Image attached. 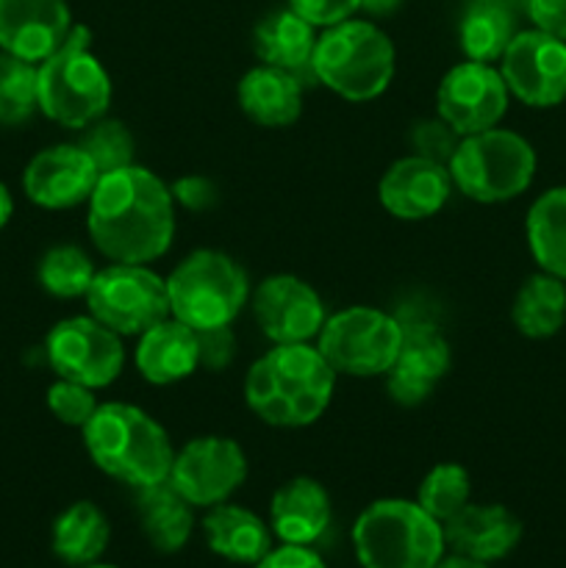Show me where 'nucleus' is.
<instances>
[{
  "mask_svg": "<svg viewBox=\"0 0 566 568\" xmlns=\"http://www.w3.org/2000/svg\"><path fill=\"white\" fill-rule=\"evenodd\" d=\"M172 189L155 172L131 164L100 175L87 203V233L114 264H153L175 239Z\"/></svg>",
  "mask_w": 566,
  "mask_h": 568,
  "instance_id": "nucleus-1",
  "label": "nucleus"
},
{
  "mask_svg": "<svg viewBox=\"0 0 566 568\" xmlns=\"http://www.w3.org/2000/svg\"><path fill=\"white\" fill-rule=\"evenodd\" d=\"M336 377L316 344H272L244 375V403L264 425L300 430L331 408Z\"/></svg>",
  "mask_w": 566,
  "mask_h": 568,
  "instance_id": "nucleus-2",
  "label": "nucleus"
},
{
  "mask_svg": "<svg viewBox=\"0 0 566 568\" xmlns=\"http://www.w3.org/2000/svg\"><path fill=\"white\" fill-rule=\"evenodd\" d=\"M81 433L92 464L111 480L133 491L170 480L172 438L139 405L100 403Z\"/></svg>",
  "mask_w": 566,
  "mask_h": 568,
  "instance_id": "nucleus-3",
  "label": "nucleus"
},
{
  "mask_svg": "<svg viewBox=\"0 0 566 568\" xmlns=\"http://www.w3.org/2000/svg\"><path fill=\"white\" fill-rule=\"evenodd\" d=\"M311 72L322 87L350 103L377 100L394 81L397 50L375 20H350L322 28L316 37Z\"/></svg>",
  "mask_w": 566,
  "mask_h": 568,
  "instance_id": "nucleus-4",
  "label": "nucleus"
},
{
  "mask_svg": "<svg viewBox=\"0 0 566 568\" xmlns=\"http://www.w3.org/2000/svg\"><path fill=\"white\" fill-rule=\"evenodd\" d=\"M39 111L50 122L70 131H83L94 120L109 114L111 75L92 50V31L72 26L55 53L37 64Z\"/></svg>",
  "mask_w": 566,
  "mask_h": 568,
  "instance_id": "nucleus-5",
  "label": "nucleus"
},
{
  "mask_svg": "<svg viewBox=\"0 0 566 568\" xmlns=\"http://www.w3.org/2000/svg\"><path fill=\"white\" fill-rule=\"evenodd\" d=\"M361 568H436L444 558V527L416 499H375L353 525Z\"/></svg>",
  "mask_w": 566,
  "mask_h": 568,
  "instance_id": "nucleus-6",
  "label": "nucleus"
},
{
  "mask_svg": "<svg viewBox=\"0 0 566 568\" xmlns=\"http://www.w3.org/2000/svg\"><path fill=\"white\" fill-rule=\"evenodd\" d=\"M455 192L481 205H499L522 197L533 186L538 155L522 133L511 128L461 136L447 164Z\"/></svg>",
  "mask_w": 566,
  "mask_h": 568,
  "instance_id": "nucleus-7",
  "label": "nucleus"
},
{
  "mask_svg": "<svg viewBox=\"0 0 566 568\" xmlns=\"http://www.w3.org/2000/svg\"><path fill=\"white\" fill-rule=\"evenodd\" d=\"M250 292L247 272L222 250H194L166 275L170 316L198 333L231 327L250 305Z\"/></svg>",
  "mask_w": 566,
  "mask_h": 568,
  "instance_id": "nucleus-8",
  "label": "nucleus"
},
{
  "mask_svg": "<svg viewBox=\"0 0 566 568\" xmlns=\"http://www.w3.org/2000/svg\"><path fill=\"white\" fill-rule=\"evenodd\" d=\"M400 344L403 322L372 305H350L327 314L316 336L322 358L344 377H383L392 369Z\"/></svg>",
  "mask_w": 566,
  "mask_h": 568,
  "instance_id": "nucleus-9",
  "label": "nucleus"
},
{
  "mask_svg": "<svg viewBox=\"0 0 566 568\" xmlns=\"http://www.w3.org/2000/svg\"><path fill=\"white\" fill-rule=\"evenodd\" d=\"M89 316L122 338H139L170 316L166 277L150 264H114L94 272L87 292Z\"/></svg>",
  "mask_w": 566,
  "mask_h": 568,
  "instance_id": "nucleus-10",
  "label": "nucleus"
},
{
  "mask_svg": "<svg viewBox=\"0 0 566 568\" xmlns=\"http://www.w3.org/2000/svg\"><path fill=\"white\" fill-rule=\"evenodd\" d=\"M44 358L61 381L81 383L100 392L125 369L122 336L100 325L94 316H67L44 336Z\"/></svg>",
  "mask_w": 566,
  "mask_h": 568,
  "instance_id": "nucleus-11",
  "label": "nucleus"
},
{
  "mask_svg": "<svg viewBox=\"0 0 566 568\" xmlns=\"http://www.w3.org/2000/svg\"><path fill=\"white\" fill-rule=\"evenodd\" d=\"M247 480V455L228 436H198L175 449L170 483L194 508L228 503Z\"/></svg>",
  "mask_w": 566,
  "mask_h": 568,
  "instance_id": "nucleus-12",
  "label": "nucleus"
},
{
  "mask_svg": "<svg viewBox=\"0 0 566 568\" xmlns=\"http://www.w3.org/2000/svg\"><path fill=\"white\" fill-rule=\"evenodd\" d=\"M497 67L511 98L522 105L555 109L566 100V42L542 28H522Z\"/></svg>",
  "mask_w": 566,
  "mask_h": 568,
  "instance_id": "nucleus-13",
  "label": "nucleus"
},
{
  "mask_svg": "<svg viewBox=\"0 0 566 568\" xmlns=\"http://www.w3.org/2000/svg\"><path fill=\"white\" fill-rule=\"evenodd\" d=\"M511 105V92L497 64L461 61L444 72L436 89V114L458 136L497 128Z\"/></svg>",
  "mask_w": 566,
  "mask_h": 568,
  "instance_id": "nucleus-14",
  "label": "nucleus"
},
{
  "mask_svg": "<svg viewBox=\"0 0 566 568\" xmlns=\"http://www.w3.org/2000/svg\"><path fill=\"white\" fill-rule=\"evenodd\" d=\"M255 325L272 344H311L327 320L325 300L303 277L277 272L250 292Z\"/></svg>",
  "mask_w": 566,
  "mask_h": 568,
  "instance_id": "nucleus-15",
  "label": "nucleus"
},
{
  "mask_svg": "<svg viewBox=\"0 0 566 568\" xmlns=\"http://www.w3.org/2000/svg\"><path fill=\"white\" fill-rule=\"evenodd\" d=\"M403 322V344L394 358L392 369L386 372L388 397L405 408H416L431 394L438 383L447 377L453 366V349L438 325L427 320H400Z\"/></svg>",
  "mask_w": 566,
  "mask_h": 568,
  "instance_id": "nucleus-16",
  "label": "nucleus"
},
{
  "mask_svg": "<svg viewBox=\"0 0 566 568\" xmlns=\"http://www.w3.org/2000/svg\"><path fill=\"white\" fill-rule=\"evenodd\" d=\"M100 172L81 144H50L22 170V192L44 211H70L87 205Z\"/></svg>",
  "mask_w": 566,
  "mask_h": 568,
  "instance_id": "nucleus-17",
  "label": "nucleus"
},
{
  "mask_svg": "<svg viewBox=\"0 0 566 568\" xmlns=\"http://www.w3.org/2000/svg\"><path fill=\"white\" fill-rule=\"evenodd\" d=\"M453 189L447 164L411 153L383 172L377 183V200L394 220L422 222L436 216L447 205Z\"/></svg>",
  "mask_w": 566,
  "mask_h": 568,
  "instance_id": "nucleus-18",
  "label": "nucleus"
},
{
  "mask_svg": "<svg viewBox=\"0 0 566 568\" xmlns=\"http://www.w3.org/2000/svg\"><path fill=\"white\" fill-rule=\"evenodd\" d=\"M72 26L67 0H0V50L31 64L55 53Z\"/></svg>",
  "mask_w": 566,
  "mask_h": 568,
  "instance_id": "nucleus-19",
  "label": "nucleus"
},
{
  "mask_svg": "<svg viewBox=\"0 0 566 568\" xmlns=\"http://www.w3.org/2000/svg\"><path fill=\"white\" fill-rule=\"evenodd\" d=\"M444 544L455 555L494 564L508 558L522 541V521L505 505H464L453 519L444 521Z\"/></svg>",
  "mask_w": 566,
  "mask_h": 568,
  "instance_id": "nucleus-20",
  "label": "nucleus"
},
{
  "mask_svg": "<svg viewBox=\"0 0 566 568\" xmlns=\"http://www.w3.org/2000/svg\"><path fill=\"white\" fill-rule=\"evenodd\" d=\"M133 366L150 386H175L200 369L198 331L166 316L142 333L133 349Z\"/></svg>",
  "mask_w": 566,
  "mask_h": 568,
  "instance_id": "nucleus-21",
  "label": "nucleus"
},
{
  "mask_svg": "<svg viewBox=\"0 0 566 568\" xmlns=\"http://www.w3.org/2000/svg\"><path fill=\"white\" fill-rule=\"evenodd\" d=\"M331 516V494L314 477H292L272 494L270 527L283 544L311 547L325 536Z\"/></svg>",
  "mask_w": 566,
  "mask_h": 568,
  "instance_id": "nucleus-22",
  "label": "nucleus"
},
{
  "mask_svg": "<svg viewBox=\"0 0 566 568\" xmlns=\"http://www.w3.org/2000/svg\"><path fill=\"white\" fill-rule=\"evenodd\" d=\"M242 114L261 128H289L303 116V87L297 75L277 67L259 64L242 75L236 87Z\"/></svg>",
  "mask_w": 566,
  "mask_h": 568,
  "instance_id": "nucleus-23",
  "label": "nucleus"
},
{
  "mask_svg": "<svg viewBox=\"0 0 566 568\" xmlns=\"http://www.w3.org/2000/svg\"><path fill=\"white\" fill-rule=\"evenodd\" d=\"M525 0H466L458 20V44L469 61L497 64L522 31Z\"/></svg>",
  "mask_w": 566,
  "mask_h": 568,
  "instance_id": "nucleus-24",
  "label": "nucleus"
},
{
  "mask_svg": "<svg viewBox=\"0 0 566 568\" xmlns=\"http://www.w3.org/2000/svg\"><path fill=\"white\" fill-rule=\"evenodd\" d=\"M205 544L231 564L255 566L272 549V530L250 508L220 503L203 519Z\"/></svg>",
  "mask_w": 566,
  "mask_h": 568,
  "instance_id": "nucleus-25",
  "label": "nucleus"
},
{
  "mask_svg": "<svg viewBox=\"0 0 566 568\" xmlns=\"http://www.w3.org/2000/svg\"><path fill=\"white\" fill-rule=\"evenodd\" d=\"M320 28L311 26L309 20L286 9L270 11L259 26L253 28V50L261 64L277 67V70L297 72L303 67H311L316 37Z\"/></svg>",
  "mask_w": 566,
  "mask_h": 568,
  "instance_id": "nucleus-26",
  "label": "nucleus"
},
{
  "mask_svg": "<svg viewBox=\"0 0 566 568\" xmlns=\"http://www.w3.org/2000/svg\"><path fill=\"white\" fill-rule=\"evenodd\" d=\"M137 519L144 538L159 552H181L194 530V505H189L172 483L139 488L137 491Z\"/></svg>",
  "mask_w": 566,
  "mask_h": 568,
  "instance_id": "nucleus-27",
  "label": "nucleus"
},
{
  "mask_svg": "<svg viewBox=\"0 0 566 568\" xmlns=\"http://www.w3.org/2000/svg\"><path fill=\"white\" fill-rule=\"evenodd\" d=\"M511 322L530 342L558 336L566 325V281L542 270L525 277L511 305Z\"/></svg>",
  "mask_w": 566,
  "mask_h": 568,
  "instance_id": "nucleus-28",
  "label": "nucleus"
},
{
  "mask_svg": "<svg viewBox=\"0 0 566 568\" xmlns=\"http://www.w3.org/2000/svg\"><path fill=\"white\" fill-rule=\"evenodd\" d=\"M109 519L98 505L87 503V499L61 510L53 521V532H50V547H53L55 558L78 568L98 564L100 555L109 549Z\"/></svg>",
  "mask_w": 566,
  "mask_h": 568,
  "instance_id": "nucleus-29",
  "label": "nucleus"
},
{
  "mask_svg": "<svg viewBox=\"0 0 566 568\" xmlns=\"http://www.w3.org/2000/svg\"><path fill=\"white\" fill-rule=\"evenodd\" d=\"M525 239L538 270L566 281V186H553L533 200Z\"/></svg>",
  "mask_w": 566,
  "mask_h": 568,
  "instance_id": "nucleus-30",
  "label": "nucleus"
},
{
  "mask_svg": "<svg viewBox=\"0 0 566 568\" xmlns=\"http://www.w3.org/2000/svg\"><path fill=\"white\" fill-rule=\"evenodd\" d=\"M94 264L78 244H53L37 264V281L44 294L55 300L87 297L94 281Z\"/></svg>",
  "mask_w": 566,
  "mask_h": 568,
  "instance_id": "nucleus-31",
  "label": "nucleus"
},
{
  "mask_svg": "<svg viewBox=\"0 0 566 568\" xmlns=\"http://www.w3.org/2000/svg\"><path fill=\"white\" fill-rule=\"evenodd\" d=\"M37 111V64L0 50V125L20 128Z\"/></svg>",
  "mask_w": 566,
  "mask_h": 568,
  "instance_id": "nucleus-32",
  "label": "nucleus"
},
{
  "mask_svg": "<svg viewBox=\"0 0 566 568\" xmlns=\"http://www.w3.org/2000/svg\"><path fill=\"white\" fill-rule=\"evenodd\" d=\"M472 480L469 471L461 464H436L420 483L416 503L425 514L436 521H447L458 514L464 505H469Z\"/></svg>",
  "mask_w": 566,
  "mask_h": 568,
  "instance_id": "nucleus-33",
  "label": "nucleus"
},
{
  "mask_svg": "<svg viewBox=\"0 0 566 568\" xmlns=\"http://www.w3.org/2000/svg\"><path fill=\"white\" fill-rule=\"evenodd\" d=\"M81 144L87 150L89 159L94 161L100 175L105 172L122 170V166L137 164L133 155H137V142H133V133L128 131L125 122L114 120V116H100L92 125L83 128Z\"/></svg>",
  "mask_w": 566,
  "mask_h": 568,
  "instance_id": "nucleus-34",
  "label": "nucleus"
},
{
  "mask_svg": "<svg viewBox=\"0 0 566 568\" xmlns=\"http://www.w3.org/2000/svg\"><path fill=\"white\" fill-rule=\"evenodd\" d=\"M98 397H94L92 388L81 386V383L72 381H55L53 386L48 388V410L67 427H78L83 430L89 419L98 410Z\"/></svg>",
  "mask_w": 566,
  "mask_h": 568,
  "instance_id": "nucleus-35",
  "label": "nucleus"
},
{
  "mask_svg": "<svg viewBox=\"0 0 566 568\" xmlns=\"http://www.w3.org/2000/svg\"><path fill=\"white\" fill-rule=\"evenodd\" d=\"M458 142H461L458 133H455L438 114L414 122V125L408 128L411 153L422 155V159L438 161V164H449Z\"/></svg>",
  "mask_w": 566,
  "mask_h": 568,
  "instance_id": "nucleus-36",
  "label": "nucleus"
},
{
  "mask_svg": "<svg viewBox=\"0 0 566 568\" xmlns=\"http://www.w3.org/2000/svg\"><path fill=\"white\" fill-rule=\"evenodd\" d=\"M286 6L322 31L358 14L361 0H289Z\"/></svg>",
  "mask_w": 566,
  "mask_h": 568,
  "instance_id": "nucleus-37",
  "label": "nucleus"
},
{
  "mask_svg": "<svg viewBox=\"0 0 566 568\" xmlns=\"http://www.w3.org/2000/svg\"><path fill=\"white\" fill-rule=\"evenodd\" d=\"M200 366L209 372H222L231 366L233 353H236V336L231 327H214V331H200Z\"/></svg>",
  "mask_w": 566,
  "mask_h": 568,
  "instance_id": "nucleus-38",
  "label": "nucleus"
},
{
  "mask_svg": "<svg viewBox=\"0 0 566 568\" xmlns=\"http://www.w3.org/2000/svg\"><path fill=\"white\" fill-rule=\"evenodd\" d=\"M170 189H172V200H175V205H183V209L194 211V214H203V211L214 209L216 205V186L203 175L178 178Z\"/></svg>",
  "mask_w": 566,
  "mask_h": 568,
  "instance_id": "nucleus-39",
  "label": "nucleus"
},
{
  "mask_svg": "<svg viewBox=\"0 0 566 568\" xmlns=\"http://www.w3.org/2000/svg\"><path fill=\"white\" fill-rule=\"evenodd\" d=\"M525 17L533 28L566 42V0H525Z\"/></svg>",
  "mask_w": 566,
  "mask_h": 568,
  "instance_id": "nucleus-40",
  "label": "nucleus"
},
{
  "mask_svg": "<svg viewBox=\"0 0 566 568\" xmlns=\"http://www.w3.org/2000/svg\"><path fill=\"white\" fill-rule=\"evenodd\" d=\"M255 568H327V566L311 547L283 544V547L270 549V552L255 564Z\"/></svg>",
  "mask_w": 566,
  "mask_h": 568,
  "instance_id": "nucleus-41",
  "label": "nucleus"
},
{
  "mask_svg": "<svg viewBox=\"0 0 566 568\" xmlns=\"http://www.w3.org/2000/svg\"><path fill=\"white\" fill-rule=\"evenodd\" d=\"M403 6V0H361V9L370 20H381V17H392L394 11Z\"/></svg>",
  "mask_w": 566,
  "mask_h": 568,
  "instance_id": "nucleus-42",
  "label": "nucleus"
},
{
  "mask_svg": "<svg viewBox=\"0 0 566 568\" xmlns=\"http://www.w3.org/2000/svg\"><path fill=\"white\" fill-rule=\"evenodd\" d=\"M11 216H14V194H11V189L0 181V231L9 225Z\"/></svg>",
  "mask_w": 566,
  "mask_h": 568,
  "instance_id": "nucleus-43",
  "label": "nucleus"
},
{
  "mask_svg": "<svg viewBox=\"0 0 566 568\" xmlns=\"http://www.w3.org/2000/svg\"><path fill=\"white\" fill-rule=\"evenodd\" d=\"M436 568H488V564H481V560L464 558V555H449V558L438 560Z\"/></svg>",
  "mask_w": 566,
  "mask_h": 568,
  "instance_id": "nucleus-44",
  "label": "nucleus"
},
{
  "mask_svg": "<svg viewBox=\"0 0 566 568\" xmlns=\"http://www.w3.org/2000/svg\"><path fill=\"white\" fill-rule=\"evenodd\" d=\"M81 568H117V566H109V564H89V566H81Z\"/></svg>",
  "mask_w": 566,
  "mask_h": 568,
  "instance_id": "nucleus-45",
  "label": "nucleus"
}]
</instances>
